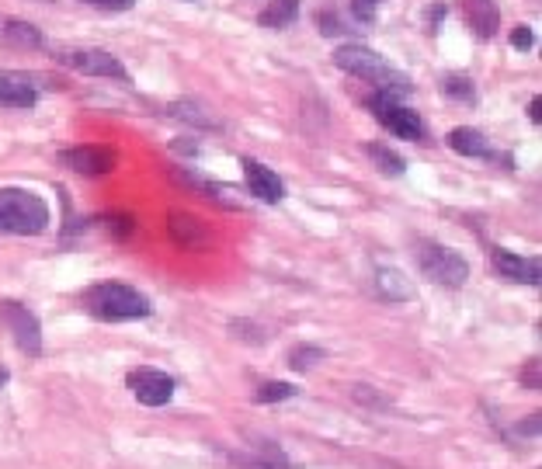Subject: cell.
I'll return each mask as SVG.
<instances>
[{"label":"cell","mask_w":542,"mask_h":469,"mask_svg":"<svg viewBox=\"0 0 542 469\" xmlns=\"http://www.w3.org/2000/svg\"><path fill=\"white\" fill-rule=\"evenodd\" d=\"M334 63H338L344 73H351V77H362L369 80V84H376L379 94H390V98L397 101L404 98V94H410V87H414L404 73L390 67V63L369 46H341L338 53H334Z\"/></svg>","instance_id":"cell-1"},{"label":"cell","mask_w":542,"mask_h":469,"mask_svg":"<svg viewBox=\"0 0 542 469\" xmlns=\"http://www.w3.org/2000/svg\"><path fill=\"white\" fill-rule=\"evenodd\" d=\"M84 306L91 317L108 320V324H122V320H143L150 317V299L136 292L133 285L122 282H101L84 292Z\"/></svg>","instance_id":"cell-2"},{"label":"cell","mask_w":542,"mask_h":469,"mask_svg":"<svg viewBox=\"0 0 542 469\" xmlns=\"http://www.w3.org/2000/svg\"><path fill=\"white\" fill-rule=\"evenodd\" d=\"M49 226V205L28 188H0V233L35 237Z\"/></svg>","instance_id":"cell-3"},{"label":"cell","mask_w":542,"mask_h":469,"mask_svg":"<svg viewBox=\"0 0 542 469\" xmlns=\"http://www.w3.org/2000/svg\"><path fill=\"white\" fill-rule=\"evenodd\" d=\"M417 265H421L424 278H431L435 285H445V289H459L470 278V265H466L463 254L442 244H421Z\"/></svg>","instance_id":"cell-4"},{"label":"cell","mask_w":542,"mask_h":469,"mask_svg":"<svg viewBox=\"0 0 542 469\" xmlns=\"http://www.w3.org/2000/svg\"><path fill=\"white\" fill-rule=\"evenodd\" d=\"M365 108H369V112L376 115V122H383L393 136L414 139V143H421V139H424L421 115L410 112L407 105H400V101L390 98V94H372V98H365Z\"/></svg>","instance_id":"cell-5"},{"label":"cell","mask_w":542,"mask_h":469,"mask_svg":"<svg viewBox=\"0 0 542 469\" xmlns=\"http://www.w3.org/2000/svg\"><path fill=\"white\" fill-rule=\"evenodd\" d=\"M0 324L11 331V341L18 344L25 355H39L42 351V327L25 303H11V299L0 303Z\"/></svg>","instance_id":"cell-6"},{"label":"cell","mask_w":542,"mask_h":469,"mask_svg":"<svg viewBox=\"0 0 542 469\" xmlns=\"http://www.w3.org/2000/svg\"><path fill=\"white\" fill-rule=\"evenodd\" d=\"M56 60L63 67L84 73V77H112V80H129L126 67L119 63V56L105 53V49H63Z\"/></svg>","instance_id":"cell-7"},{"label":"cell","mask_w":542,"mask_h":469,"mask_svg":"<svg viewBox=\"0 0 542 469\" xmlns=\"http://www.w3.org/2000/svg\"><path fill=\"white\" fill-rule=\"evenodd\" d=\"M126 386L133 390V397L143 403V407H164V403H171L174 390H178L174 376H167V372H160V369H136V372H129Z\"/></svg>","instance_id":"cell-8"},{"label":"cell","mask_w":542,"mask_h":469,"mask_svg":"<svg viewBox=\"0 0 542 469\" xmlns=\"http://www.w3.org/2000/svg\"><path fill=\"white\" fill-rule=\"evenodd\" d=\"M240 167H244V174H247V192L254 195L258 202H282L285 199V185H282V178H278L271 167H265L261 160H254V157H240Z\"/></svg>","instance_id":"cell-9"},{"label":"cell","mask_w":542,"mask_h":469,"mask_svg":"<svg viewBox=\"0 0 542 469\" xmlns=\"http://www.w3.org/2000/svg\"><path fill=\"white\" fill-rule=\"evenodd\" d=\"M60 164L70 167L77 174H108L115 167V153L105 150V146H70V150H60Z\"/></svg>","instance_id":"cell-10"},{"label":"cell","mask_w":542,"mask_h":469,"mask_svg":"<svg viewBox=\"0 0 542 469\" xmlns=\"http://www.w3.org/2000/svg\"><path fill=\"white\" fill-rule=\"evenodd\" d=\"M39 77L32 73L0 70V105L4 108H32L39 101Z\"/></svg>","instance_id":"cell-11"},{"label":"cell","mask_w":542,"mask_h":469,"mask_svg":"<svg viewBox=\"0 0 542 469\" xmlns=\"http://www.w3.org/2000/svg\"><path fill=\"white\" fill-rule=\"evenodd\" d=\"M490 261H494L497 275H501L504 282L539 285V278H542V268L536 258H522V254L504 251V247H494V251H490Z\"/></svg>","instance_id":"cell-12"},{"label":"cell","mask_w":542,"mask_h":469,"mask_svg":"<svg viewBox=\"0 0 542 469\" xmlns=\"http://www.w3.org/2000/svg\"><path fill=\"white\" fill-rule=\"evenodd\" d=\"M167 233H171L174 247H181V251H205L212 244L209 230L188 212H171L167 216Z\"/></svg>","instance_id":"cell-13"},{"label":"cell","mask_w":542,"mask_h":469,"mask_svg":"<svg viewBox=\"0 0 542 469\" xmlns=\"http://www.w3.org/2000/svg\"><path fill=\"white\" fill-rule=\"evenodd\" d=\"M0 46H7V49H39L42 46V32L35 25H28V21L0 14Z\"/></svg>","instance_id":"cell-14"},{"label":"cell","mask_w":542,"mask_h":469,"mask_svg":"<svg viewBox=\"0 0 542 469\" xmlns=\"http://www.w3.org/2000/svg\"><path fill=\"white\" fill-rule=\"evenodd\" d=\"M174 181H181V185H188V188H195V192H202L205 199H212V202H219V205H226V209H237V199H230V188L226 185H219V181H212V178H202L199 171H185V167H178L174 171Z\"/></svg>","instance_id":"cell-15"},{"label":"cell","mask_w":542,"mask_h":469,"mask_svg":"<svg viewBox=\"0 0 542 469\" xmlns=\"http://www.w3.org/2000/svg\"><path fill=\"white\" fill-rule=\"evenodd\" d=\"M463 7H466V21H470L476 39H494L497 21H501L494 0H463Z\"/></svg>","instance_id":"cell-16"},{"label":"cell","mask_w":542,"mask_h":469,"mask_svg":"<svg viewBox=\"0 0 542 469\" xmlns=\"http://www.w3.org/2000/svg\"><path fill=\"white\" fill-rule=\"evenodd\" d=\"M376 289L379 296L390 299V303H407V299H414V285H410V278L400 268H379Z\"/></svg>","instance_id":"cell-17"},{"label":"cell","mask_w":542,"mask_h":469,"mask_svg":"<svg viewBox=\"0 0 542 469\" xmlns=\"http://www.w3.org/2000/svg\"><path fill=\"white\" fill-rule=\"evenodd\" d=\"M449 146L459 153V157H473V160H483V157H494L490 143L483 139V133H476L470 126H459L449 133Z\"/></svg>","instance_id":"cell-18"},{"label":"cell","mask_w":542,"mask_h":469,"mask_svg":"<svg viewBox=\"0 0 542 469\" xmlns=\"http://www.w3.org/2000/svg\"><path fill=\"white\" fill-rule=\"evenodd\" d=\"M296 18H299V0H271L265 11L258 14V25L282 32V28H289Z\"/></svg>","instance_id":"cell-19"},{"label":"cell","mask_w":542,"mask_h":469,"mask_svg":"<svg viewBox=\"0 0 542 469\" xmlns=\"http://www.w3.org/2000/svg\"><path fill=\"white\" fill-rule=\"evenodd\" d=\"M237 463L240 469H289L278 445H261L258 452H244V456H237Z\"/></svg>","instance_id":"cell-20"},{"label":"cell","mask_w":542,"mask_h":469,"mask_svg":"<svg viewBox=\"0 0 542 469\" xmlns=\"http://www.w3.org/2000/svg\"><path fill=\"white\" fill-rule=\"evenodd\" d=\"M365 153H369V160L379 167L383 174H393V178H400L404 174V157H397V153L390 150V146H379V143H369L365 146Z\"/></svg>","instance_id":"cell-21"},{"label":"cell","mask_w":542,"mask_h":469,"mask_svg":"<svg viewBox=\"0 0 542 469\" xmlns=\"http://www.w3.org/2000/svg\"><path fill=\"white\" fill-rule=\"evenodd\" d=\"M317 362H324V348H313V344H299V348H292V355H289V365L296 372L313 369Z\"/></svg>","instance_id":"cell-22"},{"label":"cell","mask_w":542,"mask_h":469,"mask_svg":"<svg viewBox=\"0 0 542 469\" xmlns=\"http://www.w3.org/2000/svg\"><path fill=\"white\" fill-rule=\"evenodd\" d=\"M296 393L299 390L292 383H265V386H258L254 400H258V403H278V400H292Z\"/></svg>","instance_id":"cell-23"},{"label":"cell","mask_w":542,"mask_h":469,"mask_svg":"<svg viewBox=\"0 0 542 469\" xmlns=\"http://www.w3.org/2000/svg\"><path fill=\"white\" fill-rule=\"evenodd\" d=\"M445 94H449L452 101H473V80L470 77H459V73H452V77H445Z\"/></svg>","instance_id":"cell-24"},{"label":"cell","mask_w":542,"mask_h":469,"mask_svg":"<svg viewBox=\"0 0 542 469\" xmlns=\"http://www.w3.org/2000/svg\"><path fill=\"white\" fill-rule=\"evenodd\" d=\"M171 115L174 119H185V122H195V126H205V129H212V119L209 115H202L195 105H185V101H178V105H171Z\"/></svg>","instance_id":"cell-25"},{"label":"cell","mask_w":542,"mask_h":469,"mask_svg":"<svg viewBox=\"0 0 542 469\" xmlns=\"http://www.w3.org/2000/svg\"><path fill=\"white\" fill-rule=\"evenodd\" d=\"M379 4H383V0H351V14H355L358 21H365V25H369V21H376Z\"/></svg>","instance_id":"cell-26"},{"label":"cell","mask_w":542,"mask_h":469,"mask_svg":"<svg viewBox=\"0 0 542 469\" xmlns=\"http://www.w3.org/2000/svg\"><path fill=\"white\" fill-rule=\"evenodd\" d=\"M105 226L122 240V237H129V233L136 230V219L133 216H112V219H105Z\"/></svg>","instance_id":"cell-27"},{"label":"cell","mask_w":542,"mask_h":469,"mask_svg":"<svg viewBox=\"0 0 542 469\" xmlns=\"http://www.w3.org/2000/svg\"><path fill=\"white\" fill-rule=\"evenodd\" d=\"M511 46H515V49H532V46H536V32H532L529 25H518L515 32H511Z\"/></svg>","instance_id":"cell-28"},{"label":"cell","mask_w":542,"mask_h":469,"mask_svg":"<svg viewBox=\"0 0 542 469\" xmlns=\"http://www.w3.org/2000/svg\"><path fill=\"white\" fill-rule=\"evenodd\" d=\"M91 7H101V11H133L136 0H84Z\"/></svg>","instance_id":"cell-29"},{"label":"cell","mask_w":542,"mask_h":469,"mask_svg":"<svg viewBox=\"0 0 542 469\" xmlns=\"http://www.w3.org/2000/svg\"><path fill=\"white\" fill-rule=\"evenodd\" d=\"M445 18V4H431L428 11H424V21H428V32H435L438 21Z\"/></svg>","instance_id":"cell-30"},{"label":"cell","mask_w":542,"mask_h":469,"mask_svg":"<svg viewBox=\"0 0 542 469\" xmlns=\"http://www.w3.org/2000/svg\"><path fill=\"white\" fill-rule=\"evenodd\" d=\"M320 32H324V35H341L344 28H341V21L334 18V14H320Z\"/></svg>","instance_id":"cell-31"},{"label":"cell","mask_w":542,"mask_h":469,"mask_svg":"<svg viewBox=\"0 0 542 469\" xmlns=\"http://www.w3.org/2000/svg\"><path fill=\"white\" fill-rule=\"evenodd\" d=\"M529 119L536 122V126L542 122V101H539V98H532V101H529Z\"/></svg>","instance_id":"cell-32"},{"label":"cell","mask_w":542,"mask_h":469,"mask_svg":"<svg viewBox=\"0 0 542 469\" xmlns=\"http://www.w3.org/2000/svg\"><path fill=\"white\" fill-rule=\"evenodd\" d=\"M529 386H532V390H539V362L529 365Z\"/></svg>","instance_id":"cell-33"},{"label":"cell","mask_w":542,"mask_h":469,"mask_svg":"<svg viewBox=\"0 0 542 469\" xmlns=\"http://www.w3.org/2000/svg\"><path fill=\"white\" fill-rule=\"evenodd\" d=\"M174 150H181V153H199V146H195V143H174Z\"/></svg>","instance_id":"cell-34"},{"label":"cell","mask_w":542,"mask_h":469,"mask_svg":"<svg viewBox=\"0 0 542 469\" xmlns=\"http://www.w3.org/2000/svg\"><path fill=\"white\" fill-rule=\"evenodd\" d=\"M7 379H11V372H7L4 365H0V386H7Z\"/></svg>","instance_id":"cell-35"}]
</instances>
